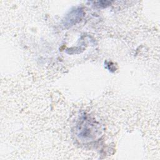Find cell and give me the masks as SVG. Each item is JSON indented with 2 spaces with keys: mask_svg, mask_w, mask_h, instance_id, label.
Masks as SVG:
<instances>
[{
  "mask_svg": "<svg viewBox=\"0 0 160 160\" xmlns=\"http://www.w3.org/2000/svg\"><path fill=\"white\" fill-rule=\"evenodd\" d=\"M84 16V12L81 8H76L69 12L64 19V25L65 27L73 26L76 22L81 21Z\"/></svg>",
  "mask_w": 160,
  "mask_h": 160,
  "instance_id": "cell-1",
  "label": "cell"
},
{
  "mask_svg": "<svg viewBox=\"0 0 160 160\" xmlns=\"http://www.w3.org/2000/svg\"><path fill=\"white\" fill-rule=\"evenodd\" d=\"M94 4L96 6H98L99 7H106L107 6H109L111 4V2L109 1H96L94 2Z\"/></svg>",
  "mask_w": 160,
  "mask_h": 160,
  "instance_id": "cell-2",
  "label": "cell"
}]
</instances>
